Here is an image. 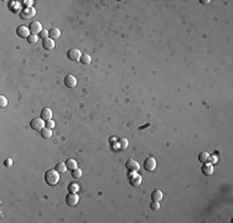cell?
Wrapping results in <instances>:
<instances>
[{"mask_svg":"<svg viewBox=\"0 0 233 223\" xmlns=\"http://www.w3.org/2000/svg\"><path fill=\"white\" fill-rule=\"evenodd\" d=\"M41 118H42L45 122L51 120V118H52V110H51L50 108H44L42 112H41Z\"/></svg>","mask_w":233,"mask_h":223,"instance_id":"cell-14","label":"cell"},{"mask_svg":"<svg viewBox=\"0 0 233 223\" xmlns=\"http://www.w3.org/2000/svg\"><path fill=\"white\" fill-rule=\"evenodd\" d=\"M55 127V122L51 119V120H47L46 122V128H49V129H52Z\"/></svg>","mask_w":233,"mask_h":223,"instance_id":"cell-30","label":"cell"},{"mask_svg":"<svg viewBox=\"0 0 233 223\" xmlns=\"http://www.w3.org/2000/svg\"><path fill=\"white\" fill-rule=\"evenodd\" d=\"M201 171H202V174L206 175V176H210L213 174V165L210 164V163H203L202 164V169H201Z\"/></svg>","mask_w":233,"mask_h":223,"instance_id":"cell-12","label":"cell"},{"mask_svg":"<svg viewBox=\"0 0 233 223\" xmlns=\"http://www.w3.org/2000/svg\"><path fill=\"white\" fill-rule=\"evenodd\" d=\"M60 36H61V31H60L57 27H53V29H51V30L49 31V37H50V39L57 40Z\"/></svg>","mask_w":233,"mask_h":223,"instance_id":"cell-15","label":"cell"},{"mask_svg":"<svg viewBox=\"0 0 233 223\" xmlns=\"http://www.w3.org/2000/svg\"><path fill=\"white\" fill-rule=\"evenodd\" d=\"M66 165H67V169L71 170V171H73L75 169H77V161L75 159H68V160H67V163H66Z\"/></svg>","mask_w":233,"mask_h":223,"instance_id":"cell-18","label":"cell"},{"mask_svg":"<svg viewBox=\"0 0 233 223\" xmlns=\"http://www.w3.org/2000/svg\"><path fill=\"white\" fill-rule=\"evenodd\" d=\"M35 14H36V11H35L34 8H24L21 11H20V18L24 19V20H26V19L32 18Z\"/></svg>","mask_w":233,"mask_h":223,"instance_id":"cell-6","label":"cell"},{"mask_svg":"<svg viewBox=\"0 0 233 223\" xmlns=\"http://www.w3.org/2000/svg\"><path fill=\"white\" fill-rule=\"evenodd\" d=\"M144 167H145L146 171H154L155 169H156V160H155L154 158H146L145 161H144Z\"/></svg>","mask_w":233,"mask_h":223,"instance_id":"cell-7","label":"cell"},{"mask_svg":"<svg viewBox=\"0 0 233 223\" xmlns=\"http://www.w3.org/2000/svg\"><path fill=\"white\" fill-rule=\"evenodd\" d=\"M16 34H18V36H20L21 39H27L29 36L31 35L29 27H26V26H19V27L16 29Z\"/></svg>","mask_w":233,"mask_h":223,"instance_id":"cell-9","label":"cell"},{"mask_svg":"<svg viewBox=\"0 0 233 223\" xmlns=\"http://www.w3.org/2000/svg\"><path fill=\"white\" fill-rule=\"evenodd\" d=\"M23 4L25 5V8H32L34 1H32V0H24Z\"/></svg>","mask_w":233,"mask_h":223,"instance_id":"cell-29","label":"cell"},{"mask_svg":"<svg viewBox=\"0 0 233 223\" xmlns=\"http://www.w3.org/2000/svg\"><path fill=\"white\" fill-rule=\"evenodd\" d=\"M208 156L210 155L207 154V151H201L200 154H199V161L200 163H207V160H208Z\"/></svg>","mask_w":233,"mask_h":223,"instance_id":"cell-19","label":"cell"},{"mask_svg":"<svg viewBox=\"0 0 233 223\" xmlns=\"http://www.w3.org/2000/svg\"><path fill=\"white\" fill-rule=\"evenodd\" d=\"M47 36H49V31L47 30H42V31H41L40 37H42V40L44 39H47Z\"/></svg>","mask_w":233,"mask_h":223,"instance_id":"cell-31","label":"cell"},{"mask_svg":"<svg viewBox=\"0 0 233 223\" xmlns=\"http://www.w3.org/2000/svg\"><path fill=\"white\" fill-rule=\"evenodd\" d=\"M201 3H202V4H208V3H211V1H210V0H202Z\"/></svg>","mask_w":233,"mask_h":223,"instance_id":"cell-33","label":"cell"},{"mask_svg":"<svg viewBox=\"0 0 233 223\" xmlns=\"http://www.w3.org/2000/svg\"><path fill=\"white\" fill-rule=\"evenodd\" d=\"M42 47H44L46 51H52V50L55 49V42H53V40L50 39V37L44 39V40H42Z\"/></svg>","mask_w":233,"mask_h":223,"instance_id":"cell-11","label":"cell"},{"mask_svg":"<svg viewBox=\"0 0 233 223\" xmlns=\"http://www.w3.org/2000/svg\"><path fill=\"white\" fill-rule=\"evenodd\" d=\"M37 35H30L29 37H27V41L30 44H35V42H37Z\"/></svg>","mask_w":233,"mask_h":223,"instance_id":"cell-26","label":"cell"},{"mask_svg":"<svg viewBox=\"0 0 233 223\" xmlns=\"http://www.w3.org/2000/svg\"><path fill=\"white\" fill-rule=\"evenodd\" d=\"M80 190V187H78V185L77 184H73V185H71V187H70V191L71 192H73V193H76L77 191Z\"/></svg>","mask_w":233,"mask_h":223,"instance_id":"cell-28","label":"cell"},{"mask_svg":"<svg viewBox=\"0 0 233 223\" xmlns=\"http://www.w3.org/2000/svg\"><path fill=\"white\" fill-rule=\"evenodd\" d=\"M91 61H92V58H91V56L89 55H82V57H81V60H80V62L82 65H89L91 63Z\"/></svg>","mask_w":233,"mask_h":223,"instance_id":"cell-21","label":"cell"},{"mask_svg":"<svg viewBox=\"0 0 233 223\" xmlns=\"http://www.w3.org/2000/svg\"><path fill=\"white\" fill-rule=\"evenodd\" d=\"M67 57H68V60H71V61H80L82 57V53L78 49H71L67 51Z\"/></svg>","mask_w":233,"mask_h":223,"instance_id":"cell-5","label":"cell"},{"mask_svg":"<svg viewBox=\"0 0 233 223\" xmlns=\"http://www.w3.org/2000/svg\"><path fill=\"white\" fill-rule=\"evenodd\" d=\"M78 201H80V198H78V195L77 193H73V192H70L68 195L66 196V202H67V205L68 206H76L77 203H78Z\"/></svg>","mask_w":233,"mask_h":223,"instance_id":"cell-8","label":"cell"},{"mask_svg":"<svg viewBox=\"0 0 233 223\" xmlns=\"http://www.w3.org/2000/svg\"><path fill=\"white\" fill-rule=\"evenodd\" d=\"M29 30H30L31 35H40L41 31H42V25L39 21H32L29 25Z\"/></svg>","mask_w":233,"mask_h":223,"instance_id":"cell-4","label":"cell"},{"mask_svg":"<svg viewBox=\"0 0 233 223\" xmlns=\"http://www.w3.org/2000/svg\"><path fill=\"white\" fill-rule=\"evenodd\" d=\"M130 185L134 186V187H137V186H139L141 184V176L139 175L138 172H134L132 176H130Z\"/></svg>","mask_w":233,"mask_h":223,"instance_id":"cell-13","label":"cell"},{"mask_svg":"<svg viewBox=\"0 0 233 223\" xmlns=\"http://www.w3.org/2000/svg\"><path fill=\"white\" fill-rule=\"evenodd\" d=\"M6 106H8V99L4 96H1V97H0V107L4 108V107H6Z\"/></svg>","mask_w":233,"mask_h":223,"instance_id":"cell-27","label":"cell"},{"mask_svg":"<svg viewBox=\"0 0 233 223\" xmlns=\"http://www.w3.org/2000/svg\"><path fill=\"white\" fill-rule=\"evenodd\" d=\"M45 181H46V184L50 185V186L57 185V182L60 181V172L56 169L55 170L46 171V174H45Z\"/></svg>","mask_w":233,"mask_h":223,"instance_id":"cell-1","label":"cell"},{"mask_svg":"<svg viewBox=\"0 0 233 223\" xmlns=\"http://www.w3.org/2000/svg\"><path fill=\"white\" fill-rule=\"evenodd\" d=\"M81 176H82V170H80L78 167L72 171V177L73 179H80Z\"/></svg>","mask_w":233,"mask_h":223,"instance_id":"cell-22","label":"cell"},{"mask_svg":"<svg viewBox=\"0 0 233 223\" xmlns=\"http://www.w3.org/2000/svg\"><path fill=\"white\" fill-rule=\"evenodd\" d=\"M125 167H127V170L130 174H134V172H138V171H139V169H140V165H139V163L135 161L134 159H130V160H128V161H127Z\"/></svg>","mask_w":233,"mask_h":223,"instance_id":"cell-3","label":"cell"},{"mask_svg":"<svg viewBox=\"0 0 233 223\" xmlns=\"http://www.w3.org/2000/svg\"><path fill=\"white\" fill-rule=\"evenodd\" d=\"M150 208H151L153 211H158L160 208V203L158 201H153L151 203H150Z\"/></svg>","mask_w":233,"mask_h":223,"instance_id":"cell-24","label":"cell"},{"mask_svg":"<svg viewBox=\"0 0 233 223\" xmlns=\"http://www.w3.org/2000/svg\"><path fill=\"white\" fill-rule=\"evenodd\" d=\"M163 197H164V195H163V192L160 190H155V191H153V193H151V200L153 201H158V202H160L163 200Z\"/></svg>","mask_w":233,"mask_h":223,"instance_id":"cell-16","label":"cell"},{"mask_svg":"<svg viewBox=\"0 0 233 223\" xmlns=\"http://www.w3.org/2000/svg\"><path fill=\"white\" fill-rule=\"evenodd\" d=\"M30 127H31L32 130L41 132L46 127V122L42 118H35V119H32V120L30 122Z\"/></svg>","mask_w":233,"mask_h":223,"instance_id":"cell-2","label":"cell"},{"mask_svg":"<svg viewBox=\"0 0 233 223\" xmlns=\"http://www.w3.org/2000/svg\"><path fill=\"white\" fill-rule=\"evenodd\" d=\"M118 144H119V149L123 150V149H125L128 146V140L127 139H120L118 141Z\"/></svg>","mask_w":233,"mask_h":223,"instance_id":"cell-23","label":"cell"},{"mask_svg":"<svg viewBox=\"0 0 233 223\" xmlns=\"http://www.w3.org/2000/svg\"><path fill=\"white\" fill-rule=\"evenodd\" d=\"M40 133H41V136H42L44 139H49V138L52 136V129H49V128H46V127Z\"/></svg>","mask_w":233,"mask_h":223,"instance_id":"cell-17","label":"cell"},{"mask_svg":"<svg viewBox=\"0 0 233 223\" xmlns=\"http://www.w3.org/2000/svg\"><path fill=\"white\" fill-rule=\"evenodd\" d=\"M65 84L68 87V88H75V87L77 86V79H76V77L72 76V75H67V76L65 77Z\"/></svg>","mask_w":233,"mask_h":223,"instance_id":"cell-10","label":"cell"},{"mask_svg":"<svg viewBox=\"0 0 233 223\" xmlns=\"http://www.w3.org/2000/svg\"><path fill=\"white\" fill-rule=\"evenodd\" d=\"M4 164H5V166H11V165H13V160L11 159H6Z\"/></svg>","mask_w":233,"mask_h":223,"instance_id":"cell-32","label":"cell"},{"mask_svg":"<svg viewBox=\"0 0 233 223\" xmlns=\"http://www.w3.org/2000/svg\"><path fill=\"white\" fill-rule=\"evenodd\" d=\"M207 161H210V164H217L218 163V158L216 156V154L215 155H212V156H208V160H207Z\"/></svg>","mask_w":233,"mask_h":223,"instance_id":"cell-25","label":"cell"},{"mask_svg":"<svg viewBox=\"0 0 233 223\" xmlns=\"http://www.w3.org/2000/svg\"><path fill=\"white\" fill-rule=\"evenodd\" d=\"M55 169L57 170L60 174H63V172H66V171H67V165L65 163H58L57 165H56Z\"/></svg>","mask_w":233,"mask_h":223,"instance_id":"cell-20","label":"cell"}]
</instances>
